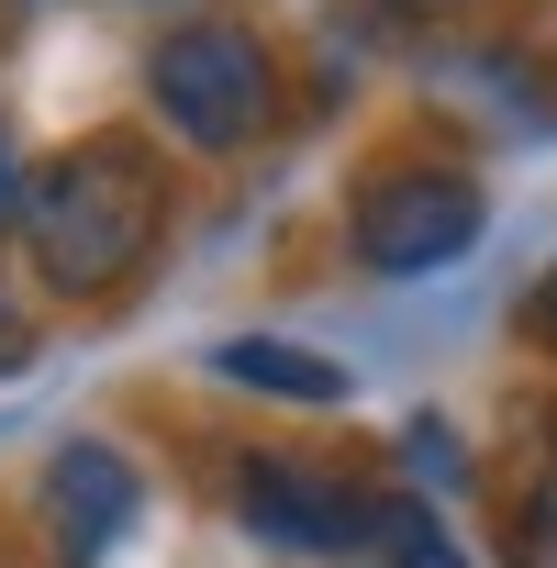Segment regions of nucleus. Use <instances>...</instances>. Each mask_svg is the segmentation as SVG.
<instances>
[{
	"label": "nucleus",
	"mask_w": 557,
	"mask_h": 568,
	"mask_svg": "<svg viewBox=\"0 0 557 568\" xmlns=\"http://www.w3.org/2000/svg\"><path fill=\"white\" fill-rule=\"evenodd\" d=\"M435 12H468V0H391V23H435Z\"/></svg>",
	"instance_id": "nucleus-11"
},
{
	"label": "nucleus",
	"mask_w": 557,
	"mask_h": 568,
	"mask_svg": "<svg viewBox=\"0 0 557 568\" xmlns=\"http://www.w3.org/2000/svg\"><path fill=\"white\" fill-rule=\"evenodd\" d=\"M134 513H145V479H134V457H123V446L79 435V446H57V457H45V535H57V557H68V568H101V557L134 535Z\"/></svg>",
	"instance_id": "nucleus-5"
},
{
	"label": "nucleus",
	"mask_w": 557,
	"mask_h": 568,
	"mask_svg": "<svg viewBox=\"0 0 557 568\" xmlns=\"http://www.w3.org/2000/svg\"><path fill=\"white\" fill-rule=\"evenodd\" d=\"M23 179H34V168H23V145H12V123H0V223H23Z\"/></svg>",
	"instance_id": "nucleus-9"
},
{
	"label": "nucleus",
	"mask_w": 557,
	"mask_h": 568,
	"mask_svg": "<svg viewBox=\"0 0 557 568\" xmlns=\"http://www.w3.org/2000/svg\"><path fill=\"white\" fill-rule=\"evenodd\" d=\"M502 546H513V568H557V468L513 501V524H502Z\"/></svg>",
	"instance_id": "nucleus-8"
},
{
	"label": "nucleus",
	"mask_w": 557,
	"mask_h": 568,
	"mask_svg": "<svg viewBox=\"0 0 557 568\" xmlns=\"http://www.w3.org/2000/svg\"><path fill=\"white\" fill-rule=\"evenodd\" d=\"M535 324H546V346H557V256H546V291H535Z\"/></svg>",
	"instance_id": "nucleus-12"
},
{
	"label": "nucleus",
	"mask_w": 557,
	"mask_h": 568,
	"mask_svg": "<svg viewBox=\"0 0 557 568\" xmlns=\"http://www.w3.org/2000/svg\"><path fill=\"white\" fill-rule=\"evenodd\" d=\"M212 368H223L234 390H267V402H346V368H335V357L278 346V335H223Z\"/></svg>",
	"instance_id": "nucleus-6"
},
{
	"label": "nucleus",
	"mask_w": 557,
	"mask_h": 568,
	"mask_svg": "<svg viewBox=\"0 0 557 568\" xmlns=\"http://www.w3.org/2000/svg\"><path fill=\"white\" fill-rule=\"evenodd\" d=\"M368 501H379L368 479L313 468V457H278V446H256L234 468V524L256 546H278V557H368Z\"/></svg>",
	"instance_id": "nucleus-4"
},
{
	"label": "nucleus",
	"mask_w": 557,
	"mask_h": 568,
	"mask_svg": "<svg viewBox=\"0 0 557 568\" xmlns=\"http://www.w3.org/2000/svg\"><path fill=\"white\" fill-rule=\"evenodd\" d=\"M168 234V168L134 134H79L23 179V245L57 302H101Z\"/></svg>",
	"instance_id": "nucleus-1"
},
{
	"label": "nucleus",
	"mask_w": 557,
	"mask_h": 568,
	"mask_svg": "<svg viewBox=\"0 0 557 568\" xmlns=\"http://www.w3.org/2000/svg\"><path fill=\"white\" fill-rule=\"evenodd\" d=\"M346 245L368 278H424V267L479 245V190L457 168H379L346 212Z\"/></svg>",
	"instance_id": "nucleus-3"
},
{
	"label": "nucleus",
	"mask_w": 557,
	"mask_h": 568,
	"mask_svg": "<svg viewBox=\"0 0 557 568\" xmlns=\"http://www.w3.org/2000/svg\"><path fill=\"white\" fill-rule=\"evenodd\" d=\"M368 557H379V568H468V546H457L413 490H379V501H368Z\"/></svg>",
	"instance_id": "nucleus-7"
},
{
	"label": "nucleus",
	"mask_w": 557,
	"mask_h": 568,
	"mask_svg": "<svg viewBox=\"0 0 557 568\" xmlns=\"http://www.w3.org/2000/svg\"><path fill=\"white\" fill-rule=\"evenodd\" d=\"M145 101H156V123L179 134V145H201V156H245L267 123H278V57L245 34V23H179V34H156V57H145Z\"/></svg>",
	"instance_id": "nucleus-2"
},
{
	"label": "nucleus",
	"mask_w": 557,
	"mask_h": 568,
	"mask_svg": "<svg viewBox=\"0 0 557 568\" xmlns=\"http://www.w3.org/2000/svg\"><path fill=\"white\" fill-rule=\"evenodd\" d=\"M23 357V302H12V278H0V368Z\"/></svg>",
	"instance_id": "nucleus-10"
}]
</instances>
